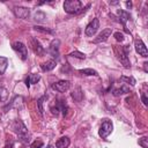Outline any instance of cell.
Wrapping results in <instances>:
<instances>
[{
  "instance_id": "44dd1931",
  "label": "cell",
  "mask_w": 148,
  "mask_h": 148,
  "mask_svg": "<svg viewBox=\"0 0 148 148\" xmlns=\"http://www.w3.org/2000/svg\"><path fill=\"white\" fill-rule=\"evenodd\" d=\"M127 92H130V88H127V87H121V88H118V89L113 90V95L114 96L124 95V94H127Z\"/></svg>"
},
{
  "instance_id": "d6a6232c",
  "label": "cell",
  "mask_w": 148,
  "mask_h": 148,
  "mask_svg": "<svg viewBox=\"0 0 148 148\" xmlns=\"http://www.w3.org/2000/svg\"><path fill=\"white\" fill-rule=\"evenodd\" d=\"M46 148H54V147H53V146H47Z\"/></svg>"
},
{
  "instance_id": "4fadbf2b",
  "label": "cell",
  "mask_w": 148,
  "mask_h": 148,
  "mask_svg": "<svg viewBox=\"0 0 148 148\" xmlns=\"http://www.w3.org/2000/svg\"><path fill=\"white\" fill-rule=\"evenodd\" d=\"M59 45H60V40H59V39H53V40L51 42L50 49H49L51 56L58 58V54H59Z\"/></svg>"
},
{
  "instance_id": "1f68e13d",
  "label": "cell",
  "mask_w": 148,
  "mask_h": 148,
  "mask_svg": "<svg viewBox=\"0 0 148 148\" xmlns=\"http://www.w3.org/2000/svg\"><path fill=\"white\" fill-rule=\"evenodd\" d=\"M143 65H145V72H147V71H148V69H147V65H148V64H147V62H145Z\"/></svg>"
},
{
  "instance_id": "30bf717a",
  "label": "cell",
  "mask_w": 148,
  "mask_h": 148,
  "mask_svg": "<svg viewBox=\"0 0 148 148\" xmlns=\"http://www.w3.org/2000/svg\"><path fill=\"white\" fill-rule=\"evenodd\" d=\"M111 32H112V30L110 29V28H108V29H104L95 39H94V43L95 44H97V43H102V42H105V40H108V38L110 37V35H111Z\"/></svg>"
},
{
  "instance_id": "7c38bea8",
  "label": "cell",
  "mask_w": 148,
  "mask_h": 148,
  "mask_svg": "<svg viewBox=\"0 0 148 148\" xmlns=\"http://www.w3.org/2000/svg\"><path fill=\"white\" fill-rule=\"evenodd\" d=\"M14 13L17 17L20 18H28L30 15V10L25 7H15L14 8Z\"/></svg>"
},
{
  "instance_id": "e0dca14e",
  "label": "cell",
  "mask_w": 148,
  "mask_h": 148,
  "mask_svg": "<svg viewBox=\"0 0 148 148\" xmlns=\"http://www.w3.org/2000/svg\"><path fill=\"white\" fill-rule=\"evenodd\" d=\"M69 143H71V141H69V139L67 136H61L56 142V147L57 148H67L69 146Z\"/></svg>"
},
{
  "instance_id": "7402d4cb",
  "label": "cell",
  "mask_w": 148,
  "mask_h": 148,
  "mask_svg": "<svg viewBox=\"0 0 148 148\" xmlns=\"http://www.w3.org/2000/svg\"><path fill=\"white\" fill-rule=\"evenodd\" d=\"M139 145L142 148H148V138L147 136H142L141 139H139Z\"/></svg>"
},
{
  "instance_id": "9a60e30c",
  "label": "cell",
  "mask_w": 148,
  "mask_h": 148,
  "mask_svg": "<svg viewBox=\"0 0 148 148\" xmlns=\"http://www.w3.org/2000/svg\"><path fill=\"white\" fill-rule=\"evenodd\" d=\"M39 80H40V75H38V74H30V75H28V76L25 77L24 82H25V86L29 88L30 84H35V83H37Z\"/></svg>"
},
{
  "instance_id": "3957f363",
  "label": "cell",
  "mask_w": 148,
  "mask_h": 148,
  "mask_svg": "<svg viewBox=\"0 0 148 148\" xmlns=\"http://www.w3.org/2000/svg\"><path fill=\"white\" fill-rule=\"evenodd\" d=\"M12 47H13V50L18 54V57L21 58V60H23V61L27 60V58H28V50H27V46H25L23 43H21V42H15V43L12 44Z\"/></svg>"
},
{
  "instance_id": "7a4b0ae2",
  "label": "cell",
  "mask_w": 148,
  "mask_h": 148,
  "mask_svg": "<svg viewBox=\"0 0 148 148\" xmlns=\"http://www.w3.org/2000/svg\"><path fill=\"white\" fill-rule=\"evenodd\" d=\"M13 128H14V132L21 138V140H22L23 142H29L30 135H29V132H28L27 127L24 126V124H23L22 121H20V120L15 121Z\"/></svg>"
},
{
  "instance_id": "277c9868",
  "label": "cell",
  "mask_w": 148,
  "mask_h": 148,
  "mask_svg": "<svg viewBox=\"0 0 148 148\" xmlns=\"http://www.w3.org/2000/svg\"><path fill=\"white\" fill-rule=\"evenodd\" d=\"M112 128H113V126H112V123L110 121V120H104L103 123H102V125H101V127H99V131H98V134H99V136L101 138H106L111 132H112Z\"/></svg>"
},
{
  "instance_id": "83f0119b",
  "label": "cell",
  "mask_w": 148,
  "mask_h": 148,
  "mask_svg": "<svg viewBox=\"0 0 148 148\" xmlns=\"http://www.w3.org/2000/svg\"><path fill=\"white\" fill-rule=\"evenodd\" d=\"M42 147H43V142H42L40 140L34 141V142L31 143V146H30V148H42Z\"/></svg>"
},
{
  "instance_id": "f1b7e54d",
  "label": "cell",
  "mask_w": 148,
  "mask_h": 148,
  "mask_svg": "<svg viewBox=\"0 0 148 148\" xmlns=\"http://www.w3.org/2000/svg\"><path fill=\"white\" fill-rule=\"evenodd\" d=\"M114 38L118 40V42H123L124 40V35L121 34V32H114Z\"/></svg>"
},
{
  "instance_id": "ba28073f",
  "label": "cell",
  "mask_w": 148,
  "mask_h": 148,
  "mask_svg": "<svg viewBox=\"0 0 148 148\" xmlns=\"http://www.w3.org/2000/svg\"><path fill=\"white\" fill-rule=\"evenodd\" d=\"M98 28H99V21H98V18H94L88 25H87V28H86V35L87 36H89V37H91V36H94L96 32H97V30H98Z\"/></svg>"
},
{
  "instance_id": "ac0fdd59",
  "label": "cell",
  "mask_w": 148,
  "mask_h": 148,
  "mask_svg": "<svg viewBox=\"0 0 148 148\" xmlns=\"http://www.w3.org/2000/svg\"><path fill=\"white\" fill-rule=\"evenodd\" d=\"M8 67V59L6 57H0V74H3Z\"/></svg>"
},
{
  "instance_id": "52a82bcc",
  "label": "cell",
  "mask_w": 148,
  "mask_h": 148,
  "mask_svg": "<svg viewBox=\"0 0 148 148\" xmlns=\"http://www.w3.org/2000/svg\"><path fill=\"white\" fill-rule=\"evenodd\" d=\"M67 110H68V108H67V105H66V103H65L64 101H58V102L56 103V105H52V106H51V111H52V113L56 114V116H57L60 111H61V113H62L64 116H66Z\"/></svg>"
},
{
  "instance_id": "2e32d148",
  "label": "cell",
  "mask_w": 148,
  "mask_h": 148,
  "mask_svg": "<svg viewBox=\"0 0 148 148\" xmlns=\"http://www.w3.org/2000/svg\"><path fill=\"white\" fill-rule=\"evenodd\" d=\"M56 65H57V62L54 60H49L46 62H43L40 65V68H42L43 72H50L56 67Z\"/></svg>"
},
{
  "instance_id": "5bb4252c",
  "label": "cell",
  "mask_w": 148,
  "mask_h": 148,
  "mask_svg": "<svg viewBox=\"0 0 148 148\" xmlns=\"http://www.w3.org/2000/svg\"><path fill=\"white\" fill-rule=\"evenodd\" d=\"M118 16H119V21H120V23L124 25L125 30L128 32V30L126 29V22H127V21L130 20V17H131L130 13H127V12H125V10H123V9H119V10H118Z\"/></svg>"
},
{
  "instance_id": "4316f807",
  "label": "cell",
  "mask_w": 148,
  "mask_h": 148,
  "mask_svg": "<svg viewBox=\"0 0 148 148\" xmlns=\"http://www.w3.org/2000/svg\"><path fill=\"white\" fill-rule=\"evenodd\" d=\"M7 97V90L3 87H0V101H5Z\"/></svg>"
},
{
  "instance_id": "836d02e7",
  "label": "cell",
  "mask_w": 148,
  "mask_h": 148,
  "mask_svg": "<svg viewBox=\"0 0 148 148\" xmlns=\"http://www.w3.org/2000/svg\"><path fill=\"white\" fill-rule=\"evenodd\" d=\"M9 148H13V146H12V145H10V146H9Z\"/></svg>"
},
{
  "instance_id": "f546056e",
  "label": "cell",
  "mask_w": 148,
  "mask_h": 148,
  "mask_svg": "<svg viewBox=\"0 0 148 148\" xmlns=\"http://www.w3.org/2000/svg\"><path fill=\"white\" fill-rule=\"evenodd\" d=\"M141 99H142V102H143L145 105H148V99H147L146 92H142V94H141Z\"/></svg>"
},
{
  "instance_id": "484cf974",
  "label": "cell",
  "mask_w": 148,
  "mask_h": 148,
  "mask_svg": "<svg viewBox=\"0 0 148 148\" xmlns=\"http://www.w3.org/2000/svg\"><path fill=\"white\" fill-rule=\"evenodd\" d=\"M44 18H45V14H44V13H42V12H37V13L35 14V20H36V21L42 22V21H44Z\"/></svg>"
},
{
  "instance_id": "9c48e42d",
  "label": "cell",
  "mask_w": 148,
  "mask_h": 148,
  "mask_svg": "<svg viewBox=\"0 0 148 148\" xmlns=\"http://www.w3.org/2000/svg\"><path fill=\"white\" fill-rule=\"evenodd\" d=\"M134 46H135V51L140 54V56H142V57H148V51H147V47H146V45L143 44V42L140 39V38H136L135 40H134Z\"/></svg>"
},
{
  "instance_id": "5b68a950",
  "label": "cell",
  "mask_w": 148,
  "mask_h": 148,
  "mask_svg": "<svg viewBox=\"0 0 148 148\" xmlns=\"http://www.w3.org/2000/svg\"><path fill=\"white\" fill-rule=\"evenodd\" d=\"M117 54H118V59L120 60V62H121L126 68H130L131 64H130V61H128V57H127V54H128V50H127V47L120 46L119 52H117Z\"/></svg>"
},
{
  "instance_id": "4dcf8cb0",
  "label": "cell",
  "mask_w": 148,
  "mask_h": 148,
  "mask_svg": "<svg viewBox=\"0 0 148 148\" xmlns=\"http://www.w3.org/2000/svg\"><path fill=\"white\" fill-rule=\"evenodd\" d=\"M126 6H127L128 8H131V7H132V2H131V1H127V2H126Z\"/></svg>"
},
{
  "instance_id": "8992f818",
  "label": "cell",
  "mask_w": 148,
  "mask_h": 148,
  "mask_svg": "<svg viewBox=\"0 0 148 148\" xmlns=\"http://www.w3.org/2000/svg\"><path fill=\"white\" fill-rule=\"evenodd\" d=\"M51 87H52V89L56 90V91L65 92V91H67V90L69 89V87H71V82H69L68 80H60V81L53 83Z\"/></svg>"
},
{
  "instance_id": "d6986e66",
  "label": "cell",
  "mask_w": 148,
  "mask_h": 148,
  "mask_svg": "<svg viewBox=\"0 0 148 148\" xmlns=\"http://www.w3.org/2000/svg\"><path fill=\"white\" fill-rule=\"evenodd\" d=\"M34 29H35V30H37V31L44 32V34H51V35H54V34H56V31H54V30H52V29H50V28L40 27V25H35V27H34Z\"/></svg>"
},
{
  "instance_id": "d4e9b609",
  "label": "cell",
  "mask_w": 148,
  "mask_h": 148,
  "mask_svg": "<svg viewBox=\"0 0 148 148\" xmlns=\"http://www.w3.org/2000/svg\"><path fill=\"white\" fill-rule=\"evenodd\" d=\"M120 80L121 81H125V82H127V83H130V84H132V86H134L135 84V79L134 77H127V76H121L120 77Z\"/></svg>"
},
{
  "instance_id": "6da1fadb",
  "label": "cell",
  "mask_w": 148,
  "mask_h": 148,
  "mask_svg": "<svg viewBox=\"0 0 148 148\" xmlns=\"http://www.w3.org/2000/svg\"><path fill=\"white\" fill-rule=\"evenodd\" d=\"M64 9L68 14H79L82 12V3L79 0H67L64 2Z\"/></svg>"
},
{
  "instance_id": "cb8c5ba5",
  "label": "cell",
  "mask_w": 148,
  "mask_h": 148,
  "mask_svg": "<svg viewBox=\"0 0 148 148\" xmlns=\"http://www.w3.org/2000/svg\"><path fill=\"white\" fill-rule=\"evenodd\" d=\"M46 97H47V96L44 95V96H42V97L38 99V102H37V103H38V110H39V113H40V114H43V111H44V110H43V101H44Z\"/></svg>"
},
{
  "instance_id": "ffe728a7",
  "label": "cell",
  "mask_w": 148,
  "mask_h": 148,
  "mask_svg": "<svg viewBox=\"0 0 148 148\" xmlns=\"http://www.w3.org/2000/svg\"><path fill=\"white\" fill-rule=\"evenodd\" d=\"M81 74H83V75H94V76H98V73L95 71V69H92V68H86V69H80L79 71Z\"/></svg>"
},
{
  "instance_id": "603a6c76",
  "label": "cell",
  "mask_w": 148,
  "mask_h": 148,
  "mask_svg": "<svg viewBox=\"0 0 148 148\" xmlns=\"http://www.w3.org/2000/svg\"><path fill=\"white\" fill-rule=\"evenodd\" d=\"M69 56H71V57H74V58H77V59H84V58H86V54H84V53H81V52H79V51H74V52H72Z\"/></svg>"
},
{
  "instance_id": "8fae6325",
  "label": "cell",
  "mask_w": 148,
  "mask_h": 148,
  "mask_svg": "<svg viewBox=\"0 0 148 148\" xmlns=\"http://www.w3.org/2000/svg\"><path fill=\"white\" fill-rule=\"evenodd\" d=\"M31 46H32V50H34V52L36 53V54H38V56H43L44 54V52H45V50H44V47L40 45V43L37 40V38H31Z\"/></svg>"
}]
</instances>
